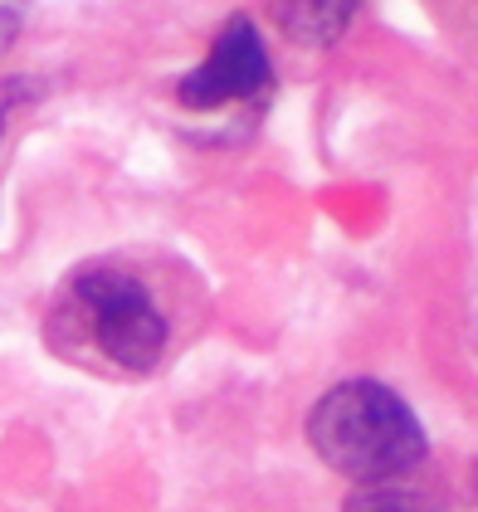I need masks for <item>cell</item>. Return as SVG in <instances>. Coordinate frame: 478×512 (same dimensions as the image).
Here are the masks:
<instances>
[{"instance_id": "cell-5", "label": "cell", "mask_w": 478, "mask_h": 512, "mask_svg": "<svg viewBox=\"0 0 478 512\" xmlns=\"http://www.w3.org/2000/svg\"><path fill=\"white\" fill-rule=\"evenodd\" d=\"M342 512H449L444 498L425 483H410V478H391V483H361L347 493Z\"/></svg>"}, {"instance_id": "cell-2", "label": "cell", "mask_w": 478, "mask_h": 512, "mask_svg": "<svg viewBox=\"0 0 478 512\" xmlns=\"http://www.w3.org/2000/svg\"><path fill=\"white\" fill-rule=\"evenodd\" d=\"M303 430H308L313 454L352 488L410 478L430 454V439H425V425L415 420V410L371 376L327 386L313 400Z\"/></svg>"}, {"instance_id": "cell-7", "label": "cell", "mask_w": 478, "mask_h": 512, "mask_svg": "<svg viewBox=\"0 0 478 512\" xmlns=\"http://www.w3.org/2000/svg\"><path fill=\"white\" fill-rule=\"evenodd\" d=\"M0 137H5V108H0Z\"/></svg>"}, {"instance_id": "cell-1", "label": "cell", "mask_w": 478, "mask_h": 512, "mask_svg": "<svg viewBox=\"0 0 478 512\" xmlns=\"http://www.w3.org/2000/svg\"><path fill=\"white\" fill-rule=\"evenodd\" d=\"M205 327V283L157 249H113L74 264L40 317L49 356L98 381H147Z\"/></svg>"}, {"instance_id": "cell-8", "label": "cell", "mask_w": 478, "mask_h": 512, "mask_svg": "<svg viewBox=\"0 0 478 512\" xmlns=\"http://www.w3.org/2000/svg\"><path fill=\"white\" fill-rule=\"evenodd\" d=\"M474 483H478V464H474Z\"/></svg>"}, {"instance_id": "cell-6", "label": "cell", "mask_w": 478, "mask_h": 512, "mask_svg": "<svg viewBox=\"0 0 478 512\" xmlns=\"http://www.w3.org/2000/svg\"><path fill=\"white\" fill-rule=\"evenodd\" d=\"M435 15L439 35L454 40V49H464L469 59H478V0H425Z\"/></svg>"}, {"instance_id": "cell-4", "label": "cell", "mask_w": 478, "mask_h": 512, "mask_svg": "<svg viewBox=\"0 0 478 512\" xmlns=\"http://www.w3.org/2000/svg\"><path fill=\"white\" fill-rule=\"evenodd\" d=\"M361 0H269V20L298 49H327L342 40Z\"/></svg>"}, {"instance_id": "cell-3", "label": "cell", "mask_w": 478, "mask_h": 512, "mask_svg": "<svg viewBox=\"0 0 478 512\" xmlns=\"http://www.w3.org/2000/svg\"><path fill=\"white\" fill-rule=\"evenodd\" d=\"M274 88V64H269V49L259 40L254 20L235 15L210 54L200 59L186 79L176 83V103L191 108V113H215V108H230V103H249L259 93Z\"/></svg>"}]
</instances>
